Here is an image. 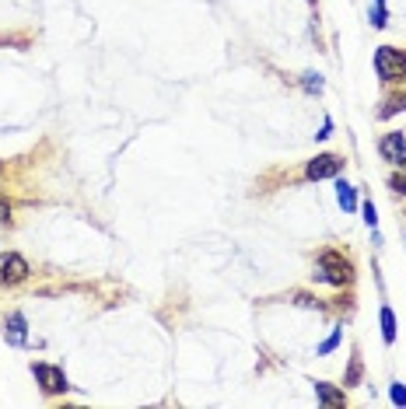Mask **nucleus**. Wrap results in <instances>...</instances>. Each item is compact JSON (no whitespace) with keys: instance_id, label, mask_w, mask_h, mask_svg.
Returning a JSON list of instances; mask_svg holds the SVG:
<instances>
[{"instance_id":"1","label":"nucleus","mask_w":406,"mask_h":409,"mask_svg":"<svg viewBox=\"0 0 406 409\" xmlns=\"http://www.w3.org/2000/svg\"><path fill=\"white\" fill-rule=\"evenodd\" d=\"M316 277L326 280V284H333V287H344V284L354 280V266L340 252H323L319 256V266H316Z\"/></svg>"},{"instance_id":"2","label":"nucleus","mask_w":406,"mask_h":409,"mask_svg":"<svg viewBox=\"0 0 406 409\" xmlns=\"http://www.w3.org/2000/svg\"><path fill=\"white\" fill-rule=\"evenodd\" d=\"M375 70L382 81H403L406 77V53L396 46H379L375 53Z\"/></svg>"},{"instance_id":"3","label":"nucleus","mask_w":406,"mask_h":409,"mask_svg":"<svg viewBox=\"0 0 406 409\" xmlns=\"http://www.w3.org/2000/svg\"><path fill=\"white\" fill-rule=\"evenodd\" d=\"M28 277V263H25V256H18V252H4L0 256V284H21Z\"/></svg>"},{"instance_id":"4","label":"nucleus","mask_w":406,"mask_h":409,"mask_svg":"<svg viewBox=\"0 0 406 409\" xmlns=\"http://www.w3.org/2000/svg\"><path fill=\"white\" fill-rule=\"evenodd\" d=\"M32 375L39 378V385H42L46 396L67 392V378H63V371H56V368H49V364H32Z\"/></svg>"},{"instance_id":"5","label":"nucleus","mask_w":406,"mask_h":409,"mask_svg":"<svg viewBox=\"0 0 406 409\" xmlns=\"http://www.w3.org/2000/svg\"><path fill=\"white\" fill-rule=\"evenodd\" d=\"M344 168V158H337V154H319L316 161H309V168H305V175L309 179H333L337 172Z\"/></svg>"},{"instance_id":"6","label":"nucleus","mask_w":406,"mask_h":409,"mask_svg":"<svg viewBox=\"0 0 406 409\" xmlns=\"http://www.w3.org/2000/svg\"><path fill=\"white\" fill-rule=\"evenodd\" d=\"M379 154H382L386 161H393V165H403L406 161V137L403 133H386V137L379 140Z\"/></svg>"},{"instance_id":"7","label":"nucleus","mask_w":406,"mask_h":409,"mask_svg":"<svg viewBox=\"0 0 406 409\" xmlns=\"http://www.w3.org/2000/svg\"><path fill=\"white\" fill-rule=\"evenodd\" d=\"M316 396H319L323 406H344V403H347V396H344L340 389L326 385V382H316Z\"/></svg>"},{"instance_id":"8","label":"nucleus","mask_w":406,"mask_h":409,"mask_svg":"<svg viewBox=\"0 0 406 409\" xmlns=\"http://www.w3.org/2000/svg\"><path fill=\"white\" fill-rule=\"evenodd\" d=\"M7 336H11V343H25V315H11L7 319Z\"/></svg>"},{"instance_id":"9","label":"nucleus","mask_w":406,"mask_h":409,"mask_svg":"<svg viewBox=\"0 0 406 409\" xmlns=\"http://www.w3.org/2000/svg\"><path fill=\"white\" fill-rule=\"evenodd\" d=\"M337 200H340V207H344V210H354V207H358V196H354V189H351L347 182H340V186H337Z\"/></svg>"},{"instance_id":"10","label":"nucleus","mask_w":406,"mask_h":409,"mask_svg":"<svg viewBox=\"0 0 406 409\" xmlns=\"http://www.w3.org/2000/svg\"><path fill=\"white\" fill-rule=\"evenodd\" d=\"M382 336H386V343L396 340V315H393V308H382Z\"/></svg>"},{"instance_id":"11","label":"nucleus","mask_w":406,"mask_h":409,"mask_svg":"<svg viewBox=\"0 0 406 409\" xmlns=\"http://www.w3.org/2000/svg\"><path fill=\"white\" fill-rule=\"evenodd\" d=\"M403 109H406V95H393V98L382 105V112H379V116H382V119H389V116H396V112H403Z\"/></svg>"},{"instance_id":"12","label":"nucleus","mask_w":406,"mask_h":409,"mask_svg":"<svg viewBox=\"0 0 406 409\" xmlns=\"http://www.w3.org/2000/svg\"><path fill=\"white\" fill-rule=\"evenodd\" d=\"M358 382H361V361H358V354H354L351 371H347V385H358Z\"/></svg>"},{"instance_id":"13","label":"nucleus","mask_w":406,"mask_h":409,"mask_svg":"<svg viewBox=\"0 0 406 409\" xmlns=\"http://www.w3.org/2000/svg\"><path fill=\"white\" fill-rule=\"evenodd\" d=\"M337 343H340V329H337V333H333V336H330L323 347H319V354H333V350H337Z\"/></svg>"},{"instance_id":"14","label":"nucleus","mask_w":406,"mask_h":409,"mask_svg":"<svg viewBox=\"0 0 406 409\" xmlns=\"http://www.w3.org/2000/svg\"><path fill=\"white\" fill-rule=\"evenodd\" d=\"M386 25V0H375V28Z\"/></svg>"},{"instance_id":"15","label":"nucleus","mask_w":406,"mask_h":409,"mask_svg":"<svg viewBox=\"0 0 406 409\" xmlns=\"http://www.w3.org/2000/svg\"><path fill=\"white\" fill-rule=\"evenodd\" d=\"M393 189H396V193H403V196H406V168H403V172H396V175H393Z\"/></svg>"},{"instance_id":"16","label":"nucleus","mask_w":406,"mask_h":409,"mask_svg":"<svg viewBox=\"0 0 406 409\" xmlns=\"http://www.w3.org/2000/svg\"><path fill=\"white\" fill-rule=\"evenodd\" d=\"M305 88H309V91H319V88H323L319 74H305Z\"/></svg>"},{"instance_id":"17","label":"nucleus","mask_w":406,"mask_h":409,"mask_svg":"<svg viewBox=\"0 0 406 409\" xmlns=\"http://www.w3.org/2000/svg\"><path fill=\"white\" fill-rule=\"evenodd\" d=\"M393 403L406 406V389H403V385H393Z\"/></svg>"},{"instance_id":"18","label":"nucleus","mask_w":406,"mask_h":409,"mask_svg":"<svg viewBox=\"0 0 406 409\" xmlns=\"http://www.w3.org/2000/svg\"><path fill=\"white\" fill-rule=\"evenodd\" d=\"M365 221H368L372 228L379 224V217H375V207H372V203H365Z\"/></svg>"},{"instance_id":"19","label":"nucleus","mask_w":406,"mask_h":409,"mask_svg":"<svg viewBox=\"0 0 406 409\" xmlns=\"http://www.w3.org/2000/svg\"><path fill=\"white\" fill-rule=\"evenodd\" d=\"M11 221V207L7 203H0V224H7Z\"/></svg>"}]
</instances>
